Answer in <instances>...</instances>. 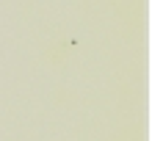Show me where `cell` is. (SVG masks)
<instances>
[]
</instances>
